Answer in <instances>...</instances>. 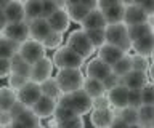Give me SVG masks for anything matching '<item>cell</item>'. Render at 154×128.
Masks as SVG:
<instances>
[{"instance_id":"cell-20","label":"cell","mask_w":154,"mask_h":128,"mask_svg":"<svg viewBox=\"0 0 154 128\" xmlns=\"http://www.w3.org/2000/svg\"><path fill=\"white\" fill-rule=\"evenodd\" d=\"M11 127H40V118L32 112L31 107H24L11 120Z\"/></svg>"},{"instance_id":"cell-41","label":"cell","mask_w":154,"mask_h":128,"mask_svg":"<svg viewBox=\"0 0 154 128\" xmlns=\"http://www.w3.org/2000/svg\"><path fill=\"white\" fill-rule=\"evenodd\" d=\"M7 77H8L10 88L14 90V91H16L18 88H21L23 85L29 80V77H26V75H21V74H16V72H10Z\"/></svg>"},{"instance_id":"cell-39","label":"cell","mask_w":154,"mask_h":128,"mask_svg":"<svg viewBox=\"0 0 154 128\" xmlns=\"http://www.w3.org/2000/svg\"><path fill=\"white\" fill-rule=\"evenodd\" d=\"M140 96H141V104H154V88L151 82H146L140 88Z\"/></svg>"},{"instance_id":"cell-56","label":"cell","mask_w":154,"mask_h":128,"mask_svg":"<svg viewBox=\"0 0 154 128\" xmlns=\"http://www.w3.org/2000/svg\"><path fill=\"white\" fill-rule=\"evenodd\" d=\"M143 2H144V0H133V3H135V5H141Z\"/></svg>"},{"instance_id":"cell-42","label":"cell","mask_w":154,"mask_h":128,"mask_svg":"<svg viewBox=\"0 0 154 128\" xmlns=\"http://www.w3.org/2000/svg\"><path fill=\"white\" fill-rule=\"evenodd\" d=\"M58 3L56 0H43V5H42V18H48L51 13H55L58 10Z\"/></svg>"},{"instance_id":"cell-17","label":"cell","mask_w":154,"mask_h":128,"mask_svg":"<svg viewBox=\"0 0 154 128\" xmlns=\"http://www.w3.org/2000/svg\"><path fill=\"white\" fill-rule=\"evenodd\" d=\"M114 109L111 107H103V109H91L90 114V122L91 125L98 127V128H104V127H111V122L114 118Z\"/></svg>"},{"instance_id":"cell-43","label":"cell","mask_w":154,"mask_h":128,"mask_svg":"<svg viewBox=\"0 0 154 128\" xmlns=\"http://www.w3.org/2000/svg\"><path fill=\"white\" fill-rule=\"evenodd\" d=\"M103 107H111L106 93L100 94V96H96V98H91V109H103Z\"/></svg>"},{"instance_id":"cell-47","label":"cell","mask_w":154,"mask_h":128,"mask_svg":"<svg viewBox=\"0 0 154 128\" xmlns=\"http://www.w3.org/2000/svg\"><path fill=\"white\" fill-rule=\"evenodd\" d=\"M117 3H120V0H96V8L98 10H104V8L117 5Z\"/></svg>"},{"instance_id":"cell-36","label":"cell","mask_w":154,"mask_h":128,"mask_svg":"<svg viewBox=\"0 0 154 128\" xmlns=\"http://www.w3.org/2000/svg\"><path fill=\"white\" fill-rule=\"evenodd\" d=\"M85 34H87V37L90 39L91 45L95 46V50L100 48V46L106 42V40H104V27H103V29H87Z\"/></svg>"},{"instance_id":"cell-58","label":"cell","mask_w":154,"mask_h":128,"mask_svg":"<svg viewBox=\"0 0 154 128\" xmlns=\"http://www.w3.org/2000/svg\"><path fill=\"white\" fill-rule=\"evenodd\" d=\"M0 115H2V111H0Z\"/></svg>"},{"instance_id":"cell-53","label":"cell","mask_w":154,"mask_h":128,"mask_svg":"<svg viewBox=\"0 0 154 128\" xmlns=\"http://www.w3.org/2000/svg\"><path fill=\"white\" fill-rule=\"evenodd\" d=\"M75 3H80V0H64V5H66V7L75 5Z\"/></svg>"},{"instance_id":"cell-34","label":"cell","mask_w":154,"mask_h":128,"mask_svg":"<svg viewBox=\"0 0 154 128\" xmlns=\"http://www.w3.org/2000/svg\"><path fill=\"white\" fill-rule=\"evenodd\" d=\"M111 69H112V72L116 75H119V77H122L124 74H127L130 69H132V61H130V55L125 53L122 58H119L116 63L111 66Z\"/></svg>"},{"instance_id":"cell-48","label":"cell","mask_w":154,"mask_h":128,"mask_svg":"<svg viewBox=\"0 0 154 128\" xmlns=\"http://www.w3.org/2000/svg\"><path fill=\"white\" fill-rule=\"evenodd\" d=\"M23 109H24V106H23V104H21V103H19L18 99H16V101L13 103V106H11V107L8 109V112H10V115H11V117L14 118V117H16V115H18L19 112L23 111Z\"/></svg>"},{"instance_id":"cell-7","label":"cell","mask_w":154,"mask_h":128,"mask_svg":"<svg viewBox=\"0 0 154 128\" xmlns=\"http://www.w3.org/2000/svg\"><path fill=\"white\" fill-rule=\"evenodd\" d=\"M40 94H42V91H40L38 83L32 82V80H27L21 88L16 90V99L24 107H31L32 104L40 98Z\"/></svg>"},{"instance_id":"cell-33","label":"cell","mask_w":154,"mask_h":128,"mask_svg":"<svg viewBox=\"0 0 154 128\" xmlns=\"http://www.w3.org/2000/svg\"><path fill=\"white\" fill-rule=\"evenodd\" d=\"M18 45L19 43H16V42L0 35V58H11L18 51Z\"/></svg>"},{"instance_id":"cell-32","label":"cell","mask_w":154,"mask_h":128,"mask_svg":"<svg viewBox=\"0 0 154 128\" xmlns=\"http://www.w3.org/2000/svg\"><path fill=\"white\" fill-rule=\"evenodd\" d=\"M66 11H67V16H69V21H74V22H79L85 18V15L88 13L90 10L87 7H84L82 3H75V5H71V7H66Z\"/></svg>"},{"instance_id":"cell-24","label":"cell","mask_w":154,"mask_h":128,"mask_svg":"<svg viewBox=\"0 0 154 128\" xmlns=\"http://www.w3.org/2000/svg\"><path fill=\"white\" fill-rule=\"evenodd\" d=\"M82 90L88 94L90 98H96L100 94H104L106 93V88L101 80L98 79H93V77H87L84 79V83H82Z\"/></svg>"},{"instance_id":"cell-22","label":"cell","mask_w":154,"mask_h":128,"mask_svg":"<svg viewBox=\"0 0 154 128\" xmlns=\"http://www.w3.org/2000/svg\"><path fill=\"white\" fill-rule=\"evenodd\" d=\"M5 18H7V22H16V21H24V7L23 2H14V0H10V3L3 8Z\"/></svg>"},{"instance_id":"cell-26","label":"cell","mask_w":154,"mask_h":128,"mask_svg":"<svg viewBox=\"0 0 154 128\" xmlns=\"http://www.w3.org/2000/svg\"><path fill=\"white\" fill-rule=\"evenodd\" d=\"M42 5H43V0H24L23 7H24V18H26V21L40 18Z\"/></svg>"},{"instance_id":"cell-3","label":"cell","mask_w":154,"mask_h":128,"mask_svg":"<svg viewBox=\"0 0 154 128\" xmlns=\"http://www.w3.org/2000/svg\"><path fill=\"white\" fill-rule=\"evenodd\" d=\"M56 83L60 87L61 93H69L74 90L82 88L84 83V74L80 69L77 67H66V69H60V72L56 74Z\"/></svg>"},{"instance_id":"cell-30","label":"cell","mask_w":154,"mask_h":128,"mask_svg":"<svg viewBox=\"0 0 154 128\" xmlns=\"http://www.w3.org/2000/svg\"><path fill=\"white\" fill-rule=\"evenodd\" d=\"M127 32H128V37L130 40H137L140 37L146 35V34H151L152 32V26H149L146 21L144 22H138V24H132V26H127Z\"/></svg>"},{"instance_id":"cell-25","label":"cell","mask_w":154,"mask_h":128,"mask_svg":"<svg viewBox=\"0 0 154 128\" xmlns=\"http://www.w3.org/2000/svg\"><path fill=\"white\" fill-rule=\"evenodd\" d=\"M124 8H125L124 3H117V5H112V7H108V8H104V10H101L106 24L122 22V19H124Z\"/></svg>"},{"instance_id":"cell-38","label":"cell","mask_w":154,"mask_h":128,"mask_svg":"<svg viewBox=\"0 0 154 128\" xmlns=\"http://www.w3.org/2000/svg\"><path fill=\"white\" fill-rule=\"evenodd\" d=\"M130 61H132V69L135 70H143V72H148V69L151 67V64H149V61L146 56H141V55H133L130 56Z\"/></svg>"},{"instance_id":"cell-5","label":"cell","mask_w":154,"mask_h":128,"mask_svg":"<svg viewBox=\"0 0 154 128\" xmlns=\"http://www.w3.org/2000/svg\"><path fill=\"white\" fill-rule=\"evenodd\" d=\"M66 45L69 46V48H72L74 51H77L84 59L90 58V56L95 53V46L91 45V42H90L88 37H87L84 29L72 31L69 34V37H67V43Z\"/></svg>"},{"instance_id":"cell-27","label":"cell","mask_w":154,"mask_h":128,"mask_svg":"<svg viewBox=\"0 0 154 128\" xmlns=\"http://www.w3.org/2000/svg\"><path fill=\"white\" fill-rule=\"evenodd\" d=\"M114 114L122 118L127 127H137L138 125V114L137 107L133 106H124L122 109H114Z\"/></svg>"},{"instance_id":"cell-55","label":"cell","mask_w":154,"mask_h":128,"mask_svg":"<svg viewBox=\"0 0 154 128\" xmlns=\"http://www.w3.org/2000/svg\"><path fill=\"white\" fill-rule=\"evenodd\" d=\"M120 3H124V5H130V3H133V0H120Z\"/></svg>"},{"instance_id":"cell-49","label":"cell","mask_w":154,"mask_h":128,"mask_svg":"<svg viewBox=\"0 0 154 128\" xmlns=\"http://www.w3.org/2000/svg\"><path fill=\"white\" fill-rule=\"evenodd\" d=\"M144 10V13H148V15H152L154 13V0H144V2L140 5Z\"/></svg>"},{"instance_id":"cell-8","label":"cell","mask_w":154,"mask_h":128,"mask_svg":"<svg viewBox=\"0 0 154 128\" xmlns=\"http://www.w3.org/2000/svg\"><path fill=\"white\" fill-rule=\"evenodd\" d=\"M2 35L7 39L21 43V42L29 39V26L27 21H16V22H7L2 29Z\"/></svg>"},{"instance_id":"cell-4","label":"cell","mask_w":154,"mask_h":128,"mask_svg":"<svg viewBox=\"0 0 154 128\" xmlns=\"http://www.w3.org/2000/svg\"><path fill=\"white\" fill-rule=\"evenodd\" d=\"M53 66H56L58 69H66V67H77L80 69L84 66V58L74 51L72 48H69L67 45L64 46H58L55 55H53Z\"/></svg>"},{"instance_id":"cell-29","label":"cell","mask_w":154,"mask_h":128,"mask_svg":"<svg viewBox=\"0 0 154 128\" xmlns=\"http://www.w3.org/2000/svg\"><path fill=\"white\" fill-rule=\"evenodd\" d=\"M38 87H40L42 94L50 96V98H53V99H56V98L61 94V90H60V87H58L55 77H48V79H45V80H42V82L38 83Z\"/></svg>"},{"instance_id":"cell-28","label":"cell","mask_w":154,"mask_h":128,"mask_svg":"<svg viewBox=\"0 0 154 128\" xmlns=\"http://www.w3.org/2000/svg\"><path fill=\"white\" fill-rule=\"evenodd\" d=\"M10 67H11V72L26 75V77H29V72H31V64H29L24 58H21L18 51L10 58Z\"/></svg>"},{"instance_id":"cell-12","label":"cell","mask_w":154,"mask_h":128,"mask_svg":"<svg viewBox=\"0 0 154 128\" xmlns=\"http://www.w3.org/2000/svg\"><path fill=\"white\" fill-rule=\"evenodd\" d=\"M27 26H29V39H34L38 42H42L51 32V27L48 24V21L42 16L27 21Z\"/></svg>"},{"instance_id":"cell-9","label":"cell","mask_w":154,"mask_h":128,"mask_svg":"<svg viewBox=\"0 0 154 128\" xmlns=\"http://www.w3.org/2000/svg\"><path fill=\"white\" fill-rule=\"evenodd\" d=\"M53 61L47 56H43L38 61L31 64V72H29V80L32 82H37L40 83L42 80H45L48 77H51V72H53Z\"/></svg>"},{"instance_id":"cell-44","label":"cell","mask_w":154,"mask_h":128,"mask_svg":"<svg viewBox=\"0 0 154 128\" xmlns=\"http://www.w3.org/2000/svg\"><path fill=\"white\" fill-rule=\"evenodd\" d=\"M141 104V96H140V90H128V106L138 107Z\"/></svg>"},{"instance_id":"cell-52","label":"cell","mask_w":154,"mask_h":128,"mask_svg":"<svg viewBox=\"0 0 154 128\" xmlns=\"http://www.w3.org/2000/svg\"><path fill=\"white\" fill-rule=\"evenodd\" d=\"M7 24V18H5V13L3 10H0V31L3 29V26Z\"/></svg>"},{"instance_id":"cell-1","label":"cell","mask_w":154,"mask_h":128,"mask_svg":"<svg viewBox=\"0 0 154 128\" xmlns=\"http://www.w3.org/2000/svg\"><path fill=\"white\" fill-rule=\"evenodd\" d=\"M56 103L64 104V106H67L74 114H79V115L88 114L91 111V98L82 88L69 91V93H61L60 96L56 98Z\"/></svg>"},{"instance_id":"cell-57","label":"cell","mask_w":154,"mask_h":128,"mask_svg":"<svg viewBox=\"0 0 154 128\" xmlns=\"http://www.w3.org/2000/svg\"><path fill=\"white\" fill-rule=\"evenodd\" d=\"M14 2H24V0H14Z\"/></svg>"},{"instance_id":"cell-14","label":"cell","mask_w":154,"mask_h":128,"mask_svg":"<svg viewBox=\"0 0 154 128\" xmlns=\"http://www.w3.org/2000/svg\"><path fill=\"white\" fill-rule=\"evenodd\" d=\"M45 19L48 21L51 31H55V32L64 34L67 31V27H69V16H67L66 8H58L55 13H51V15L48 18H45Z\"/></svg>"},{"instance_id":"cell-46","label":"cell","mask_w":154,"mask_h":128,"mask_svg":"<svg viewBox=\"0 0 154 128\" xmlns=\"http://www.w3.org/2000/svg\"><path fill=\"white\" fill-rule=\"evenodd\" d=\"M10 72H11V67H10V58H0V79L7 77Z\"/></svg>"},{"instance_id":"cell-37","label":"cell","mask_w":154,"mask_h":128,"mask_svg":"<svg viewBox=\"0 0 154 128\" xmlns=\"http://www.w3.org/2000/svg\"><path fill=\"white\" fill-rule=\"evenodd\" d=\"M55 125L58 127H64V128H77V127H84L85 123H84V118H82V115H79V114H74V115H71V117H67L64 118V120H61V122H55Z\"/></svg>"},{"instance_id":"cell-23","label":"cell","mask_w":154,"mask_h":128,"mask_svg":"<svg viewBox=\"0 0 154 128\" xmlns=\"http://www.w3.org/2000/svg\"><path fill=\"white\" fill-rule=\"evenodd\" d=\"M138 125L140 127H152L154 123V104H140L137 107Z\"/></svg>"},{"instance_id":"cell-59","label":"cell","mask_w":154,"mask_h":128,"mask_svg":"<svg viewBox=\"0 0 154 128\" xmlns=\"http://www.w3.org/2000/svg\"><path fill=\"white\" fill-rule=\"evenodd\" d=\"M0 35H2V31H0Z\"/></svg>"},{"instance_id":"cell-16","label":"cell","mask_w":154,"mask_h":128,"mask_svg":"<svg viewBox=\"0 0 154 128\" xmlns=\"http://www.w3.org/2000/svg\"><path fill=\"white\" fill-rule=\"evenodd\" d=\"M146 82H148V75L143 70L130 69L127 74H124L120 77V83H124L128 90H140Z\"/></svg>"},{"instance_id":"cell-50","label":"cell","mask_w":154,"mask_h":128,"mask_svg":"<svg viewBox=\"0 0 154 128\" xmlns=\"http://www.w3.org/2000/svg\"><path fill=\"white\" fill-rule=\"evenodd\" d=\"M111 127H127V125H125V122L117 115V114H116L114 118H112V122H111Z\"/></svg>"},{"instance_id":"cell-13","label":"cell","mask_w":154,"mask_h":128,"mask_svg":"<svg viewBox=\"0 0 154 128\" xmlns=\"http://www.w3.org/2000/svg\"><path fill=\"white\" fill-rule=\"evenodd\" d=\"M146 19H148V13H144V10L140 5H135V3L125 5V8H124V19H122V22L125 26L144 22Z\"/></svg>"},{"instance_id":"cell-15","label":"cell","mask_w":154,"mask_h":128,"mask_svg":"<svg viewBox=\"0 0 154 128\" xmlns=\"http://www.w3.org/2000/svg\"><path fill=\"white\" fill-rule=\"evenodd\" d=\"M111 72H112L111 64L104 63V61L100 59V58L91 59L90 63L87 64V75H88V77H93V79H98L101 82H103Z\"/></svg>"},{"instance_id":"cell-2","label":"cell","mask_w":154,"mask_h":128,"mask_svg":"<svg viewBox=\"0 0 154 128\" xmlns=\"http://www.w3.org/2000/svg\"><path fill=\"white\" fill-rule=\"evenodd\" d=\"M104 40L106 43L116 45L122 48L125 53L132 48V40L128 37L127 26L124 22H114V24H106L104 27Z\"/></svg>"},{"instance_id":"cell-18","label":"cell","mask_w":154,"mask_h":128,"mask_svg":"<svg viewBox=\"0 0 154 128\" xmlns=\"http://www.w3.org/2000/svg\"><path fill=\"white\" fill-rule=\"evenodd\" d=\"M80 26L84 31H87V29H103V27H106V21L103 18L101 10H98V8L90 10L85 15L84 19L80 21Z\"/></svg>"},{"instance_id":"cell-54","label":"cell","mask_w":154,"mask_h":128,"mask_svg":"<svg viewBox=\"0 0 154 128\" xmlns=\"http://www.w3.org/2000/svg\"><path fill=\"white\" fill-rule=\"evenodd\" d=\"M8 3H10V0H0V10H3Z\"/></svg>"},{"instance_id":"cell-10","label":"cell","mask_w":154,"mask_h":128,"mask_svg":"<svg viewBox=\"0 0 154 128\" xmlns=\"http://www.w3.org/2000/svg\"><path fill=\"white\" fill-rule=\"evenodd\" d=\"M106 96L114 109H122L124 106H128V88L124 83H117L112 88L106 90Z\"/></svg>"},{"instance_id":"cell-31","label":"cell","mask_w":154,"mask_h":128,"mask_svg":"<svg viewBox=\"0 0 154 128\" xmlns=\"http://www.w3.org/2000/svg\"><path fill=\"white\" fill-rule=\"evenodd\" d=\"M16 101V91L10 87H0V111H8Z\"/></svg>"},{"instance_id":"cell-40","label":"cell","mask_w":154,"mask_h":128,"mask_svg":"<svg viewBox=\"0 0 154 128\" xmlns=\"http://www.w3.org/2000/svg\"><path fill=\"white\" fill-rule=\"evenodd\" d=\"M71 115H74V112H72L69 107L64 106V104H61V103H56L55 111H53V115H51V117H55V122H61V120H64V118L71 117Z\"/></svg>"},{"instance_id":"cell-45","label":"cell","mask_w":154,"mask_h":128,"mask_svg":"<svg viewBox=\"0 0 154 128\" xmlns=\"http://www.w3.org/2000/svg\"><path fill=\"white\" fill-rule=\"evenodd\" d=\"M117 83H120V77H119V75H116L114 72H111L108 77L103 80V85H104V88H106V90L112 88L114 85H117Z\"/></svg>"},{"instance_id":"cell-19","label":"cell","mask_w":154,"mask_h":128,"mask_svg":"<svg viewBox=\"0 0 154 128\" xmlns=\"http://www.w3.org/2000/svg\"><path fill=\"white\" fill-rule=\"evenodd\" d=\"M124 55H125V51L122 48H119V46H116V45H111V43H106V42L98 48V58L103 59L104 63L111 64V66H112L119 58H122Z\"/></svg>"},{"instance_id":"cell-51","label":"cell","mask_w":154,"mask_h":128,"mask_svg":"<svg viewBox=\"0 0 154 128\" xmlns=\"http://www.w3.org/2000/svg\"><path fill=\"white\" fill-rule=\"evenodd\" d=\"M80 3L84 7H87L88 10H93V8H96V0H80Z\"/></svg>"},{"instance_id":"cell-11","label":"cell","mask_w":154,"mask_h":128,"mask_svg":"<svg viewBox=\"0 0 154 128\" xmlns=\"http://www.w3.org/2000/svg\"><path fill=\"white\" fill-rule=\"evenodd\" d=\"M55 106H56V99H53L50 96H45V94H40V98L32 104L31 109L38 118H48V117L53 115Z\"/></svg>"},{"instance_id":"cell-6","label":"cell","mask_w":154,"mask_h":128,"mask_svg":"<svg viewBox=\"0 0 154 128\" xmlns=\"http://www.w3.org/2000/svg\"><path fill=\"white\" fill-rule=\"evenodd\" d=\"M18 53L21 58L26 59L29 64H32V63H35V61H38L40 58L45 56L47 48L42 45V42L34 40V39H27V40H24L18 45Z\"/></svg>"},{"instance_id":"cell-21","label":"cell","mask_w":154,"mask_h":128,"mask_svg":"<svg viewBox=\"0 0 154 128\" xmlns=\"http://www.w3.org/2000/svg\"><path fill=\"white\" fill-rule=\"evenodd\" d=\"M152 46H154V32L146 34V35H143V37H140V39L132 42V48L138 55L146 56V58H149L152 55Z\"/></svg>"},{"instance_id":"cell-35","label":"cell","mask_w":154,"mask_h":128,"mask_svg":"<svg viewBox=\"0 0 154 128\" xmlns=\"http://www.w3.org/2000/svg\"><path fill=\"white\" fill-rule=\"evenodd\" d=\"M61 42H63V34L61 32L51 31L50 34L42 40V45L45 46L47 50H55V48H58V46L61 45Z\"/></svg>"}]
</instances>
